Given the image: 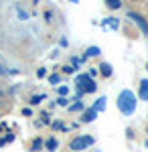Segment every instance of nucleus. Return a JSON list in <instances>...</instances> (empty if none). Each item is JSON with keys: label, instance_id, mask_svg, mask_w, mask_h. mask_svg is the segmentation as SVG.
Instances as JSON below:
<instances>
[{"label": "nucleus", "instance_id": "f257e3e1", "mask_svg": "<svg viewBox=\"0 0 148 152\" xmlns=\"http://www.w3.org/2000/svg\"><path fill=\"white\" fill-rule=\"evenodd\" d=\"M118 107H120V112L126 114V116H130V114H134V110H136V99H134V94L132 91H122V94L118 95Z\"/></svg>", "mask_w": 148, "mask_h": 152}, {"label": "nucleus", "instance_id": "f03ea898", "mask_svg": "<svg viewBox=\"0 0 148 152\" xmlns=\"http://www.w3.org/2000/svg\"><path fill=\"white\" fill-rule=\"evenodd\" d=\"M91 144H93V138H91V136H77V138H73V140H71L69 148H71V150H75V152H79V150H85V148L91 146Z\"/></svg>", "mask_w": 148, "mask_h": 152}, {"label": "nucleus", "instance_id": "7ed1b4c3", "mask_svg": "<svg viewBox=\"0 0 148 152\" xmlns=\"http://www.w3.org/2000/svg\"><path fill=\"white\" fill-rule=\"evenodd\" d=\"M77 87H79L81 91H87V94L95 91V83L89 79V75H79L77 77Z\"/></svg>", "mask_w": 148, "mask_h": 152}, {"label": "nucleus", "instance_id": "20e7f679", "mask_svg": "<svg viewBox=\"0 0 148 152\" xmlns=\"http://www.w3.org/2000/svg\"><path fill=\"white\" fill-rule=\"evenodd\" d=\"M128 18H130V20H134V23L142 28V33H144V35H148V23L144 20V16H142V14H138V12H128Z\"/></svg>", "mask_w": 148, "mask_h": 152}, {"label": "nucleus", "instance_id": "39448f33", "mask_svg": "<svg viewBox=\"0 0 148 152\" xmlns=\"http://www.w3.org/2000/svg\"><path fill=\"white\" fill-rule=\"evenodd\" d=\"M140 99H146L148 102V79L140 81Z\"/></svg>", "mask_w": 148, "mask_h": 152}, {"label": "nucleus", "instance_id": "423d86ee", "mask_svg": "<svg viewBox=\"0 0 148 152\" xmlns=\"http://www.w3.org/2000/svg\"><path fill=\"white\" fill-rule=\"evenodd\" d=\"M102 75L103 77H110V75H112V67H110V65H108V63H102Z\"/></svg>", "mask_w": 148, "mask_h": 152}, {"label": "nucleus", "instance_id": "0eeeda50", "mask_svg": "<svg viewBox=\"0 0 148 152\" xmlns=\"http://www.w3.org/2000/svg\"><path fill=\"white\" fill-rule=\"evenodd\" d=\"M93 118H95V110H87V112L83 114V118H81V120H83V122H91Z\"/></svg>", "mask_w": 148, "mask_h": 152}, {"label": "nucleus", "instance_id": "6e6552de", "mask_svg": "<svg viewBox=\"0 0 148 152\" xmlns=\"http://www.w3.org/2000/svg\"><path fill=\"white\" fill-rule=\"evenodd\" d=\"M120 6H122V2H120V0H108V8H112V10H114V8H120Z\"/></svg>", "mask_w": 148, "mask_h": 152}, {"label": "nucleus", "instance_id": "1a4fd4ad", "mask_svg": "<svg viewBox=\"0 0 148 152\" xmlns=\"http://www.w3.org/2000/svg\"><path fill=\"white\" fill-rule=\"evenodd\" d=\"M47 148H49V150H55V148H57V140H55V138H49V140H47Z\"/></svg>", "mask_w": 148, "mask_h": 152}, {"label": "nucleus", "instance_id": "9d476101", "mask_svg": "<svg viewBox=\"0 0 148 152\" xmlns=\"http://www.w3.org/2000/svg\"><path fill=\"white\" fill-rule=\"evenodd\" d=\"M103 107H106V99H97V102H95V107H93V110H95V112H97V110H103Z\"/></svg>", "mask_w": 148, "mask_h": 152}, {"label": "nucleus", "instance_id": "9b49d317", "mask_svg": "<svg viewBox=\"0 0 148 152\" xmlns=\"http://www.w3.org/2000/svg\"><path fill=\"white\" fill-rule=\"evenodd\" d=\"M100 51H97V47H91L89 51H87V57H93V55H97Z\"/></svg>", "mask_w": 148, "mask_h": 152}, {"label": "nucleus", "instance_id": "f8f14e48", "mask_svg": "<svg viewBox=\"0 0 148 152\" xmlns=\"http://www.w3.org/2000/svg\"><path fill=\"white\" fill-rule=\"evenodd\" d=\"M41 99H43V95H33V97H31V104H39Z\"/></svg>", "mask_w": 148, "mask_h": 152}, {"label": "nucleus", "instance_id": "ddd939ff", "mask_svg": "<svg viewBox=\"0 0 148 152\" xmlns=\"http://www.w3.org/2000/svg\"><path fill=\"white\" fill-rule=\"evenodd\" d=\"M41 144H43V142H41L39 138H37V140L33 142V148H34V150H39V148H41Z\"/></svg>", "mask_w": 148, "mask_h": 152}, {"label": "nucleus", "instance_id": "4468645a", "mask_svg": "<svg viewBox=\"0 0 148 152\" xmlns=\"http://www.w3.org/2000/svg\"><path fill=\"white\" fill-rule=\"evenodd\" d=\"M69 110H71V112H77V110H81V104H75V105H71Z\"/></svg>", "mask_w": 148, "mask_h": 152}, {"label": "nucleus", "instance_id": "2eb2a0df", "mask_svg": "<svg viewBox=\"0 0 148 152\" xmlns=\"http://www.w3.org/2000/svg\"><path fill=\"white\" fill-rule=\"evenodd\" d=\"M53 128H57V130H61V128H63V124H61V122H55V124H53Z\"/></svg>", "mask_w": 148, "mask_h": 152}, {"label": "nucleus", "instance_id": "dca6fc26", "mask_svg": "<svg viewBox=\"0 0 148 152\" xmlns=\"http://www.w3.org/2000/svg\"><path fill=\"white\" fill-rule=\"evenodd\" d=\"M59 81V75H51V83H57Z\"/></svg>", "mask_w": 148, "mask_h": 152}, {"label": "nucleus", "instance_id": "f3484780", "mask_svg": "<svg viewBox=\"0 0 148 152\" xmlns=\"http://www.w3.org/2000/svg\"><path fill=\"white\" fill-rule=\"evenodd\" d=\"M146 69H148V67H146Z\"/></svg>", "mask_w": 148, "mask_h": 152}]
</instances>
